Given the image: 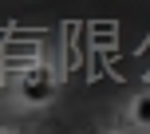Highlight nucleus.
<instances>
[{
	"label": "nucleus",
	"mask_w": 150,
	"mask_h": 134,
	"mask_svg": "<svg viewBox=\"0 0 150 134\" xmlns=\"http://www.w3.org/2000/svg\"><path fill=\"white\" fill-rule=\"evenodd\" d=\"M24 99H32V103H44V99H52V83H47L44 75H36L32 83H24Z\"/></svg>",
	"instance_id": "obj_1"
},
{
	"label": "nucleus",
	"mask_w": 150,
	"mask_h": 134,
	"mask_svg": "<svg viewBox=\"0 0 150 134\" xmlns=\"http://www.w3.org/2000/svg\"><path fill=\"white\" fill-rule=\"evenodd\" d=\"M134 122H146V126H150V95H142L134 103Z\"/></svg>",
	"instance_id": "obj_2"
},
{
	"label": "nucleus",
	"mask_w": 150,
	"mask_h": 134,
	"mask_svg": "<svg viewBox=\"0 0 150 134\" xmlns=\"http://www.w3.org/2000/svg\"><path fill=\"white\" fill-rule=\"evenodd\" d=\"M0 134H8V130H0Z\"/></svg>",
	"instance_id": "obj_3"
}]
</instances>
